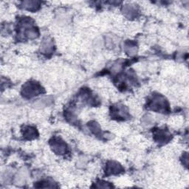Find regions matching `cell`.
Wrapping results in <instances>:
<instances>
[{
  "instance_id": "obj_1",
  "label": "cell",
  "mask_w": 189,
  "mask_h": 189,
  "mask_svg": "<svg viewBox=\"0 0 189 189\" xmlns=\"http://www.w3.org/2000/svg\"><path fill=\"white\" fill-rule=\"evenodd\" d=\"M23 92H24L25 96H28V97H32V96H35L36 94L39 92V88L36 84L30 83V84L25 85Z\"/></svg>"
},
{
  "instance_id": "obj_2",
  "label": "cell",
  "mask_w": 189,
  "mask_h": 189,
  "mask_svg": "<svg viewBox=\"0 0 189 189\" xmlns=\"http://www.w3.org/2000/svg\"><path fill=\"white\" fill-rule=\"evenodd\" d=\"M52 146H53V149L55 150V152H57V153H64L65 151H66V146H65L62 142L55 141L53 142Z\"/></svg>"
},
{
  "instance_id": "obj_3",
  "label": "cell",
  "mask_w": 189,
  "mask_h": 189,
  "mask_svg": "<svg viewBox=\"0 0 189 189\" xmlns=\"http://www.w3.org/2000/svg\"><path fill=\"white\" fill-rule=\"evenodd\" d=\"M124 13L128 16H133L136 15V9L135 7H131V6H126L125 8H123Z\"/></svg>"
},
{
  "instance_id": "obj_4",
  "label": "cell",
  "mask_w": 189,
  "mask_h": 189,
  "mask_svg": "<svg viewBox=\"0 0 189 189\" xmlns=\"http://www.w3.org/2000/svg\"><path fill=\"white\" fill-rule=\"evenodd\" d=\"M49 103H50V100L49 98H44L41 99L39 101L36 103V105L38 106H47L49 104Z\"/></svg>"
},
{
  "instance_id": "obj_5",
  "label": "cell",
  "mask_w": 189,
  "mask_h": 189,
  "mask_svg": "<svg viewBox=\"0 0 189 189\" xmlns=\"http://www.w3.org/2000/svg\"><path fill=\"white\" fill-rule=\"evenodd\" d=\"M121 169V167L118 164L116 163H111V165H109V170L112 172H118Z\"/></svg>"
}]
</instances>
